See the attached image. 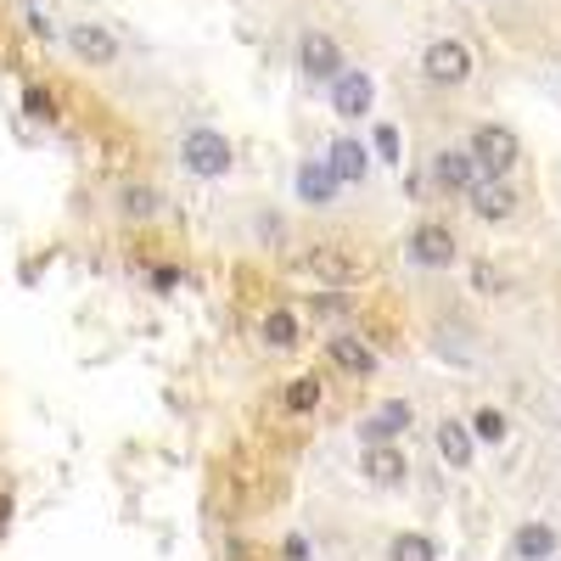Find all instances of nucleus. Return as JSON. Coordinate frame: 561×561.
<instances>
[{
    "label": "nucleus",
    "mask_w": 561,
    "mask_h": 561,
    "mask_svg": "<svg viewBox=\"0 0 561 561\" xmlns=\"http://www.w3.org/2000/svg\"><path fill=\"white\" fill-rule=\"evenodd\" d=\"M517 136L506 124H483V129H472V163L483 175H494V180H506L511 175V163H517Z\"/></svg>",
    "instance_id": "1"
},
{
    "label": "nucleus",
    "mask_w": 561,
    "mask_h": 561,
    "mask_svg": "<svg viewBox=\"0 0 561 561\" xmlns=\"http://www.w3.org/2000/svg\"><path fill=\"white\" fill-rule=\"evenodd\" d=\"M180 157H186V169L203 175V180L230 175V141L219 136V129H191V136L180 141Z\"/></svg>",
    "instance_id": "2"
},
{
    "label": "nucleus",
    "mask_w": 561,
    "mask_h": 561,
    "mask_svg": "<svg viewBox=\"0 0 561 561\" xmlns=\"http://www.w3.org/2000/svg\"><path fill=\"white\" fill-rule=\"evenodd\" d=\"M421 68L433 85H467L472 79V51L460 46V40H433L421 56Z\"/></svg>",
    "instance_id": "3"
},
{
    "label": "nucleus",
    "mask_w": 561,
    "mask_h": 561,
    "mask_svg": "<svg viewBox=\"0 0 561 561\" xmlns=\"http://www.w3.org/2000/svg\"><path fill=\"white\" fill-rule=\"evenodd\" d=\"M455 253H460V247H455V230H449V225H421L416 237H410V258L426 264V270H449Z\"/></svg>",
    "instance_id": "4"
},
{
    "label": "nucleus",
    "mask_w": 561,
    "mask_h": 561,
    "mask_svg": "<svg viewBox=\"0 0 561 561\" xmlns=\"http://www.w3.org/2000/svg\"><path fill=\"white\" fill-rule=\"evenodd\" d=\"M467 191H472V214H477V219H488V225H506V219L517 214V191H511L506 180H494V175H488V180H472Z\"/></svg>",
    "instance_id": "5"
},
{
    "label": "nucleus",
    "mask_w": 561,
    "mask_h": 561,
    "mask_svg": "<svg viewBox=\"0 0 561 561\" xmlns=\"http://www.w3.org/2000/svg\"><path fill=\"white\" fill-rule=\"evenodd\" d=\"M68 46L79 62H95V68H107V62H118V40L107 35L102 23H74L68 28Z\"/></svg>",
    "instance_id": "6"
},
{
    "label": "nucleus",
    "mask_w": 561,
    "mask_h": 561,
    "mask_svg": "<svg viewBox=\"0 0 561 561\" xmlns=\"http://www.w3.org/2000/svg\"><path fill=\"white\" fill-rule=\"evenodd\" d=\"M332 107H337L343 118L371 113V74H359V68H337V79H332Z\"/></svg>",
    "instance_id": "7"
},
{
    "label": "nucleus",
    "mask_w": 561,
    "mask_h": 561,
    "mask_svg": "<svg viewBox=\"0 0 561 561\" xmlns=\"http://www.w3.org/2000/svg\"><path fill=\"white\" fill-rule=\"evenodd\" d=\"M298 62H304L309 79H337V68H343V56H337V40H332V35H304Z\"/></svg>",
    "instance_id": "8"
},
{
    "label": "nucleus",
    "mask_w": 561,
    "mask_h": 561,
    "mask_svg": "<svg viewBox=\"0 0 561 561\" xmlns=\"http://www.w3.org/2000/svg\"><path fill=\"white\" fill-rule=\"evenodd\" d=\"M405 472H410L405 449H393V444H371V449H366V477H371L377 488H399Z\"/></svg>",
    "instance_id": "9"
},
{
    "label": "nucleus",
    "mask_w": 561,
    "mask_h": 561,
    "mask_svg": "<svg viewBox=\"0 0 561 561\" xmlns=\"http://www.w3.org/2000/svg\"><path fill=\"white\" fill-rule=\"evenodd\" d=\"M410 421H416V416H410V405H405V399H387L366 426H359V433H366V444H387V438H399Z\"/></svg>",
    "instance_id": "10"
},
{
    "label": "nucleus",
    "mask_w": 561,
    "mask_h": 561,
    "mask_svg": "<svg viewBox=\"0 0 561 561\" xmlns=\"http://www.w3.org/2000/svg\"><path fill=\"white\" fill-rule=\"evenodd\" d=\"M433 180L444 186V191H467L472 180H477V163H472V152H438L433 157Z\"/></svg>",
    "instance_id": "11"
},
{
    "label": "nucleus",
    "mask_w": 561,
    "mask_h": 561,
    "mask_svg": "<svg viewBox=\"0 0 561 561\" xmlns=\"http://www.w3.org/2000/svg\"><path fill=\"white\" fill-rule=\"evenodd\" d=\"M511 550H517V561H550V556H556V527H545V522H522L517 539H511Z\"/></svg>",
    "instance_id": "12"
},
{
    "label": "nucleus",
    "mask_w": 561,
    "mask_h": 561,
    "mask_svg": "<svg viewBox=\"0 0 561 561\" xmlns=\"http://www.w3.org/2000/svg\"><path fill=\"white\" fill-rule=\"evenodd\" d=\"M438 455L449 460L455 472H467V467H472V433H467L460 421H444V426H438Z\"/></svg>",
    "instance_id": "13"
},
{
    "label": "nucleus",
    "mask_w": 561,
    "mask_h": 561,
    "mask_svg": "<svg viewBox=\"0 0 561 561\" xmlns=\"http://www.w3.org/2000/svg\"><path fill=\"white\" fill-rule=\"evenodd\" d=\"M326 169H332V180H366V146H359V141H337Z\"/></svg>",
    "instance_id": "14"
},
{
    "label": "nucleus",
    "mask_w": 561,
    "mask_h": 561,
    "mask_svg": "<svg viewBox=\"0 0 561 561\" xmlns=\"http://www.w3.org/2000/svg\"><path fill=\"white\" fill-rule=\"evenodd\" d=\"M332 359L343 371H354V377H366V371H377V354L359 343V337H332Z\"/></svg>",
    "instance_id": "15"
},
{
    "label": "nucleus",
    "mask_w": 561,
    "mask_h": 561,
    "mask_svg": "<svg viewBox=\"0 0 561 561\" xmlns=\"http://www.w3.org/2000/svg\"><path fill=\"white\" fill-rule=\"evenodd\" d=\"M332 191H337L332 169H320V163H304L298 169V196L304 203H332Z\"/></svg>",
    "instance_id": "16"
},
{
    "label": "nucleus",
    "mask_w": 561,
    "mask_h": 561,
    "mask_svg": "<svg viewBox=\"0 0 561 561\" xmlns=\"http://www.w3.org/2000/svg\"><path fill=\"white\" fill-rule=\"evenodd\" d=\"M264 343H270V348H292V343H298V320H292L286 309H270V315H264Z\"/></svg>",
    "instance_id": "17"
},
{
    "label": "nucleus",
    "mask_w": 561,
    "mask_h": 561,
    "mask_svg": "<svg viewBox=\"0 0 561 561\" xmlns=\"http://www.w3.org/2000/svg\"><path fill=\"white\" fill-rule=\"evenodd\" d=\"M309 270H320V276H332V281H354V276H359V264H354L348 253H332V247H320V253L309 258Z\"/></svg>",
    "instance_id": "18"
},
{
    "label": "nucleus",
    "mask_w": 561,
    "mask_h": 561,
    "mask_svg": "<svg viewBox=\"0 0 561 561\" xmlns=\"http://www.w3.org/2000/svg\"><path fill=\"white\" fill-rule=\"evenodd\" d=\"M387 561H438L433 539H421V534H399L387 545Z\"/></svg>",
    "instance_id": "19"
},
{
    "label": "nucleus",
    "mask_w": 561,
    "mask_h": 561,
    "mask_svg": "<svg viewBox=\"0 0 561 561\" xmlns=\"http://www.w3.org/2000/svg\"><path fill=\"white\" fill-rule=\"evenodd\" d=\"M281 399H286V410H315L320 405V377H292V387Z\"/></svg>",
    "instance_id": "20"
},
{
    "label": "nucleus",
    "mask_w": 561,
    "mask_h": 561,
    "mask_svg": "<svg viewBox=\"0 0 561 561\" xmlns=\"http://www.w3.org/2000/svg\"><path fill=\"white\" fill-rule=\"evenodd\" d=\"M23 113L40 118V124H51V118H56V95L40 90V85H28V90H23Z\"/></svg>",
    "instance_id": "21"
},
{
    "label": "nucleus",
    "mask_w": 561,
    "mask_h": 561,
    "mask_svg": "<svg viewBox=\"0 0 561 561\" xmlns=\"http://www.w3.org/2000/svg\"><path fill=\"white\" fill-rule=\"evenodd\" d=\"M152 208H157V191L152 186H124V214L129 219H146Z\"/></svg>",
    "instance_id": "22"
},
{
    "label": "nucleus",
    "mask_w": 561,
    "mask_h": 561,
    "mask_svg": "<svg viewBox=\"0 0 561 561\" xmlns=\"http://www.w3.org/2000/svg\"><path fill=\"white\" fill-rule=\"evenodd\" d=\"M472 433H477L483 444H500V438H506V416H500V410H477Z\"/></svg>",
    "instance_id": "23"
},
{
    "label": "nucleus",
    "mask_w": 561,
    "mask_h": 561,
    "mask_svg": "<svg viewBox=\"0 0 561 561\" xmlns=\"http://www.w3.org/2000/svg\"><path fill=\"white\" fill-rule=\"evenodd\" d=\"M377 152H382L387 163H399V129H393V124H382V129H377Z\"/></svg>",
    "instance_id": "24"
},
{
    "label": "nucleus",
    "mask_w": 561,
    "mask_h": 561,
    "mask_svg": "<svg viewBox=\"0 0 561 561\" xmlns=\"http://www.w3.org/2000/svg\"><path fill=\"white\" fill-rule=\"evenodd\" d=\"M286 561H315V556H309V545H304L298 534H292V539H286Z\"/></svg>",
    "instance_id": "25"
},
{
    "label": "nucleus",
    "mask_w": 561,
    "mask_h": 561,
    "mask_svg": "<svg viewBox=\"0 0 561 561\" xmlns=\"http://www.w3.org/2000/svg\"><path fill=\"white\" fill-rule=\"evenodd\" d=\"M7 517H12V500H7V494H0V527H7Z\"/></svg>",
    "instance_id": "26"
}]
</instances>
